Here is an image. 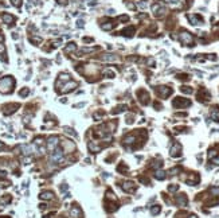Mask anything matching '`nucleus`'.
<instances>
[{"mask_svg": "<svg viewBox=\"0 0 219 218\" xmlns=\"http://www.w3.org/2000/svg\"><path fill=\"white\" fill-rule=\"evenodd\" d=\"M75 69L81 73V74H83L85 77H86L87 81H90V82H96V81H98L101 78L100 77V69L94 65H77Z\"/></svg>", "mask_w": 219, "mask_h": 218, "instance_id": "obj_1", "label": "nucleus"}, {"mask_svg": "<svg viewBox=\"0 0 219 218\" xmlns=\"http://www.w3.org/2000/svg\"><path fill=\"white\" fill-rule=\"evenodd\" d=\"M75 88H78V82L74 80H69V81H65V82L57 80V82H55V90L61 94L69 93L71 90H74Z\"/></svg>", "mask_w": 219, "mask_h": 218, "instance_id": "obj_2", "label": "nucleus"}, {"mask_svg": "<svg viewBox=\"0 0 219 218\" xmlns=\"http://www.w3.org/2000/svg\"><path fill=\"white\" fill-rule=\"evenodd\" d=\"M15 88V78L11 75H6L0 78V93L3 94H10Z\"/></svg>", "mask_w": 219, "mask_h": 218, "instance_id": "obj_3", "label": "nucleus"}, {"mask_svg": "<svg viewBox=\"0 0 219 218\" xmlns=\"http://www.w3.org/2000/svg\"><path fill=\"white\" fill-rule=\"evenodd\" d=\"M177 39L183 46H188V47H194L195 46V38L191 33H188L187 30H180V33L177 35Z\"/></svg>", "mask_w": 219, "mask_h": 218, "instance_id": "obj_4", "label": "nucleus"}, {"mask_svg": "<svg viewBox=\"0 0 219 218\" xmlns=\"http://www.w3.org/2000/svg\"><path fill=\"white\" fill-rule=\"evenodd\" d=\"M152 12H153L155 18L162 19V18H164L168 13V10H167V7H165L162 2H157V3L152 4Z\"/></svg>", "mask_w": 219, "mask_h": 218, "instance_id": "obj_5", "label": "nucleus"}, {"mask_svg": "<svg viewBox=\"0 0 219 218\" xmlns=\"http://www.w3.org/2000/svg\"><path fill=\"white\" fill-rule=\"evenodd\" d=\"M155 92L157 94V97H160V98H168L173 93V89L169 88V86H165V85H160V86H156L155 88Z\"/></svg>", "mask_w": 219, "mask_h": 218, "instance_id": "obj_6", "label": "nucleus"}, {"mask_svg": "<svg viewBox=\"0 0 219 218\" xmlns=\"http://www.w3.org/2000/svg\"><path fill=\"white\" fill-rule=\"evenodd\" d=\"M15 22H16V18L14 15H11V13H8V12L0 13V23L2 24H6L7 27H12L15 24Z\"/></svg>", "mask_w": 219, "mask_h": 218, "instance_id": "obj_7", "label": "nucleus"}, {"mask_svg": "<svg viewBox=\"0 0 219 218\" xmlns=\"http://www.w3.org/2000/svg\"><path fill=\"white\" fill-rule=\"evenodd\" d=\"M101 29L105 30V31H112L113 29H116L118 24L117 19H108V18H105V19H101Z\"/></svg>", "mask_w": 219, "mask_h": 218, "instance_id": "obj_8", "label": "nucleus"}, {"mask_svg": "<svg viewBox=\"0 0 219 218\" xmlns=\"http://www.w3.org/2000/svg\"><path fill=\"white\" fill-rule=\"evenodd\" d=\"M191 105V100L188 98H183V97H176L172 101V106L176 109H182V108H187Z\"/></svg>", "mask_w": 219, "mask_h": 218, "instance_id": "obj_9", "label": "nucleus"}, {"mask_svg": "<svg viewBox=\"0 0 219 218\" xmlns=\"http://www.w3.org/2000/svg\"><path fill=\"white\" fill-rule=\"evenodd\" d=\"M137 98H138V101H140L141 105H148V104L151 102V96L145 89H138L137 90Z\"/></svg>", "mask_w": 219, "mask_h": 218, "instance_id": "obj_10", "label": "nucleus"}, {"mask_svg": "<svg viewBox=\"0 0 219 218\" xmlns=\"http://www.w3.org/2000/svg\"><path fill=\"white\" fill-rule=\"evenodd\" d=\"M196 98H198L199 102H208L211 100V94L206 88H200L196 93Z\"/></svg>", "mask_w": 219, "mask_h": 218, "instance_id": "obj_11", "label": "nucleus"}, {"mask_svg": "<svg viewBox=\"0 0 219 218\" xmlns=\"http://www.w3.org/2000/svg\"><path fill=\"white\" fill-rule=\"evenodd\" d=\"M187 19L192 26H200L204 23V19L199 13H187Z\"/></svg>", "mask_w": 219, "mask_h": 218, "instance_id": "obj_12", "label": "nucleus"}, {"mask_svg": "<svg viewBox=\"0 0 219 218\" xmlns=\"http://www.w3.org/2000/svg\"><path fill=\"white\" fill-rule=\"evenodd\" d=\"M97 58L100 61H102V62H109V63H114V62H117L120 60L117 55H114V54H109V53H104V54H101V55H98Z\"/></svg>", "mask_w": 219, "mask_h": 218, "instance_id": "obj_13", "label": "nucleus"}, {"mask_svg": "<svg viewBox=\"0 0 219 218\" xmlns=\"http://www.w3.org/2000/svg\"><path fill=\"white\" fill-rule=\"evenodd\" d=\"M58 144H59V138L58 136H50L47 140V149L52 152L55 148H58Z\"/></svg>", "mask_w": 219, "mask_h": 218, "instance_id": "obj_14", "label": "nucleus"}, {"mask_svg": "<svg viewBox=\"0 0 219 218\" xmlns=\"http://www.w3.org/2000/svg\"><path fill=\"white\" fill-rule=\"evenodd\" d=\"M186 183L190 186H196L200 182V176L198 175V172H191L188 174V178H186Z\"/></svg>", "mask_w": 219, "mask_h": 218, "instance_id": "obj_15", "label": "nucleus"}, {"mask_svg": "<svg viewBox=\"0 0 219 218\" xmlns=\"http://www.w3.org/2000/svg\"><path fill=\"white\" fill-rule=\"evenodd\" d=\"M51 160L55 163H61L63 160V151H62V148L58 147L51 152Z\"/></svg>", "mask_w": 219, "mask_h": 218, "instance_id": "obj_16", "label": "nucleus"}, {"mask_svg": "<svg viewBox=\"0 0 219 218\" xmlns=\"http://www.w3.org/2000/svg\"><path fill=\"white\" fill-rule=\"evenodd\" d=\"M135 34H136V26H128V27H125L124 30H121L118 33V35L127 36V38H132Z\"/></svg>", "mask_w": 219, "mask_h": 218, "instance_id": "obj_17", "label": "nucleus"}, {"mask_svg": "<svg viewBox=\"0 0 219 218\" xmlns=\"http://www.w3.org/2000/svg\"><path fill=\"white\" fill-rule=\"evenodd\" d=\"M136 189H137V186H136L135 182L127 180V182H124V183H122V190H124L125 193L132 194V193H135V191H136Z\"/></svg>", "mask_w": 219, "mask_h": 218, "instance_id": "obj_18", "label": "nucleus"}, {"mask_svg": "<svg viewBox=\"0 0 219 218\" xmlns=\"http://www.w3.org/2000/svg\"><path fill=\"white\" fill-rule=\"evenodd\" d=\"M175 202H176L177 206L184 207V206H187V203H188V198H187V195L184 193H183V194H177L176 198H175Z\"/></svg>", "mask_w": 219, "mask_h": 218, "instance_id": "obj_19", "label": "nucleus"}, {"mask_svg": "<svg viewBox=\"0 0 219 218\" xmlns=\"http://www.w3.org/2000/svg\"><path fill=\"white\" fill-rule=\"evenodd\" d=\"M17 108H19V104H7V105L3 106V113L7 115V116H10L16 111Z\"/></svg>", "mask_w": 219, "mask_h": 218, "instance_id": "obj_20", "label": "nucleus"}, {"mask_svg": "<svg viewBox=\"0 0 219 218\" xmlns=\"http://www.w3.org/2000/svg\"><path fill=\"white\" fill-rule=\"evenodd\" d=\"M172 158H179L182 155V145L179 143H173V145L171 147V151H169Z\"/></svg>", "mask_w": 219, "mask_h": 218, "instance_id": "obj_21", "label": "nucleus"}, {"mask_svg": "<svg viewBox=\"0 0 219 218\" xmlns=\"http://www.w3.org/2000/svg\"><path fill=\"white\" fill-rule=\"evenodd\" d=\"M62 43V39H54V40H48L47 44L48 47H44V51H51V50H54L57 47H59V44Z\"/></svg>", "mask_w": 219, "mask_h": 218, "instance_id": "obj_22", "label": "nucleus"}, {"mask_svg": "<svg viewBox=\"0 0 219 218\" xmlns=\"http://www.w3.org/2000/svg\"><path fill=\"white\" fill-rule=\"evenodd\" d=\"M210 116H211V119L214 121L219 122V105L211 106V109H210Z\"/></svg>", "mask_w": 219, "mask_h": 218, "instance_id": "obj_23", "label": "nucleus"}, {"mask_svg": "<svg viewBox=\"0 0 219 218\" xmlns=\"http://www.w3.org/2000/svg\"><path fill=\"white\" fill-rule=\"evenodd\" d=\"M75 50H77V44H75V42H69L67 44H66L65 47V54H70V53H74Z\"/></svg>", "mask_w": 219, "mask_h": 218, "instance_id": "obj_24", "label": "nucleus"}, {"mask_svg": "<svg viewBox=\"0 0 219 218\" xmlns=\"http://www.w3.org/2000/svg\"><path fill=\"white\" fill-rule=\"evenodd\" d=\"M39 198L44 199V201H50V199H54V194H52L51 191H43V193H41V195H39Z\"/></svg>", "mask_w": 219, "mask_h": 218, "instance_id": "obj_25", "label": "nucleus"}, {"mask_svg": "<svg viewBox=\"0 0 219 218\" xmlns=\"http://www.w3.org/2000/svg\"><path fill=\"white\" fill-rule=\"evenodd\" d=\"M176 78L179 81H183V82H186V81H190L191 80V75L187 74V73H179V74H176Z\"/></svg>", "mask_w": 219, "mask_h": 218, "instance_id": "obj_26", "label": "nucleus"}, {"mask_svg": "<svg viewBox=\"0 0 219 218\" xmlns=\"http://www.w3.org/2000/svg\"><path fill=\"white\" fill-rule=\"evenodd\" d=\"M165 174H167V172L159 169V170H156V171H155V178H156V179H159V180H163V179H165V176H167Z\"/></svg>", "mask_w": 219, "mask_h": 218, "instance_id": "obj_27", "label": "nucleus"}, {"mask_svg": "<svg viewBox=\"0 0 219 218\" xmlns=\"http://www.w3.org/2000/svg\"><path fill=\"white\" fill-rule=\"evenodd\" d=\"M70 213H71V215L75 217V218L82 217V213H81V210H79V207H78V206H73V207H71Z\"/></svg>", "mask_w": 219, "mask_h": 218, "instance_id": "obj_28", "label": "nucleus"}, {"mask_svg": "<svg viewBox=\"0 0 219 218\" xmlns=\"http://www.w3.org/2000/svg\"><path fill=\"white\" fill-rule=\"evenodd\" d=\"M28 40L32 44H35V46H38L39 43H42V38H41V36H32V35H30L28 36Z\"/></svg>", "mask_w": 219, "mask_h": 218, "instance_id": "obj_29", "label": "nucleus"}, {"mask_svg": "<svg viewBox=\"0 0 219 218\" xmlns=\"http://www.w3.org/2000/svg\"><path fill=\"white\" fill-rule=\"evenodd\" d=\"M124 111H127V105H118L112 111V113H113V115H118V113H121Z\"/></svg>", "mask_w": 219, "mask_h": 218, "instance_id": "obj_30", "label": "nucleus"}, {"mask_svg": "<svg viewBox=\"0 0 219 218\" xmlns=\"http://www.w3.org/2000/svg\"><path fill=\"white\" fill-rule=\"evenodd\" d=\"M208 193L211 194V197L212 198H219V187H210V190H208Z\"/></svg>", "mask_w": 219, "mask_h": 218, "instance_id": "obj_31", "label": "nucleus"}, {"mask_svg": "<svg viewBox=\"0 0 219 218\" xmlns=\"http://www.w3.org/2000/svg\"><path fill=\"white\" fill-rule=\"evenodd\" d=\"M160 211H162V206H159V205H153V206L151 207V214H152V215L159 214Z\"/></svg>", "mask_w": 219, "mask_h": 218, "instance_id": "obj_32", "label": "nucleus"}, {"mask_svg": "<svg viewBox=\"0 0 219 218\" xmlns=\"http://www.w3.org/2000/svg\"><path fill=\"white\" fill-rule=\"evenodd\" d=\"M180 92L182 93H186V94H191L192 92H194V89L191 88V86H187V85H183L180 88Z\"/></svg>", "mask_w": 219, "mask_h": 218, "instance_id": "obj_33", "label": "nucleus"}, {"mask_svg": "<svg viewBox=\"0 0 219 218\" xmlns=\"http://www.w3.org/2000/svg\"><path fill=\"white\" fill-rule=\"evenodd\" d=\"M175 22H176V19H175V18H172V16H171V19H169V20L167 22V24H165V27H167L168 30H172L173 27H175V24H176Z\"/></svg>", "mask_w": 219, "mask_h": 218, "instance_id": "obj_34", "label": "nucleus"}, {"mask_svg": "<svg viewBox=\"0 0 219 218\" xmlns=\"http://www.w3.org/2000/svg\"><path fill=\"white\" fill-rule=\"evenodd\" d=\"M11 202V195H6L4 198L0 199V205H6V203H10Z\"/></svg>", "mask_w": 219, "mask_h": 218, "instance_id": "obj_35", "label": "nucleus"}, {"mask_svg": "<svg viewBox=\"0 0 219 218\" xmlns=\"http://www.w3.org/2000/svg\"><path fill=\"white\" fill-rule=\"evenodd\" d=\"M28 93H30V89H28V88H23V89H22L20 92H19V96H20V97H26V96H28Z\"/></svg>", "mask_w": 219, "mask_h": 218, "instance_id": "obj_36", "label": "nucleus"}, {"mask_svg": "<svg viewBox=\"0 0 219 218\" xmlns=\"http://www.w3.org/2000/svg\"><path fill=\"white\" fill-rule=\"evenodd\" d=\"M104 75H106L108 78H113V77L116 75L114 74V71H112V70H104V73H102Z\"/></svg>", "mask_w": 219, "mask_h": 218, "instance_id": "obj_37", "label": "nucleus"}, {"mask_svg": "<svg viewBox=\"0 0 219 218\" xmlns=\"http://www.w3.org/2000/svg\"><path fill=\"white\" fill-rule=\"evenodd\" d=\"M179 190V184H171V186H168V191L169 193H175Z\"/></svg>", "mask_w": 219, "mask_h": 218, "instance_id": "obj_38", "label": "nucleus"}, {"mask_svg": "<svg viewBox=\"0 0 219 218\" xmlns=\"http://www.w3.org/2000/svg\"><path fill=\"white\" fill-rule=\"evenodd\" d=\"M11 2V4L14 7H16V8H20L22 7V0H10Z\"/></svg>", "mask_w": 219, "mask_h": 218, "instance_id": "obj_39", "label": "nucleus"}, {"mask_svg": "<svg viewBox=\"0 0 219 218\" xmlns=\"http://www.w3.org/2000/svg\"><path fill=\"white\" fill-rule=\"evenodd\" d=\"M117 171H120V172H127L128 171V167L124 164V163H121L118 167H117Z\"/></svg>", "mask_w": 219, "mask_h": 218, "instance_id": "obj_40", "label": "nucleus"}, {"mask_svg": "<svg viewBox=\"0 0 219 218\" xmlns=\"http://www.w3.org/2000/svg\"><path fill=\"white\" fill-rule=\"evenodd\" d=\"M128 20H129V16L128 15H120L117 18V22H124V23H125V22H128Z\"/></svg>", "mask_w": 219, "mask_h": 218, "instance_id": "obj_41", "label": "nucleus"}, {"mask_svg": "<svg viewBox=\"0 0 219 218\" xmlns=\"http://www.w3.org/2000/svg\"><path fill=\"white\" fill-rule=\"evenodd\" d=\"M163 2H165L167 4H172V6H176V4L180 3V0H163Z\"/></svg>", "mask_w": 219, "mask_h": 218, "instance_id": "obj_42", "label": "nucleus"}, {"mask_svg": "<svg viewBox=\"0 0 219 218\" xmlns=\"http://www.w3.org/2000/svg\"><path fill=\"white\" fill-rule=\"evenodd\" d=\"M210 160H211V162L214 163V164H218V166H219V153H218V155H215L214 158H211Z\"/></svg>", "mask_w": 219, "mask_h": 218, "instance_id": "obj_43", "label": "nucleus"}, {"mask_svg": "<svg viewBox=\"0 0 219 218\" xmlns=\"http://www.w3.org/2000/svg\"><path fill=\"white\" fill-rule=\"evenodd\" d=\"M140 182H142V183H145V184H149L151 182L148 178H145V176H140Z\"/></svg>", "mask_w": 219, "mask_h": 218, "instance_id": "obj_44", "label": "nucleus"}, {"mask_svg": "<svg viewBox=\"0 0 219 218\" xmlns=\"http://www.w3.org/2000/svg\"><path fill=\"white\" fill-rule=\"evenodd\" d=\"M127 124H133V116H128L127 117Z\"/></svg>", "mask_w": 219, "mask_h": 218, "instance_id": "obj_45", "label": "nucleus"}, {"mask_svg": "<svg viewBox=\"0 0 219 218\" xmlns=\"http://www.w3.org/2000/svg\"><path fill=\"white\" fill-rule=\"evenodd\" d=\"M6 176H7V174L4 171H2L0 170V180H3V179H6Z\"/></svg>", "mask_w": 219, "mask_h": 218, "instance_id": "obj_46", "label": "nucleus"}, {"mask_svg": "<svg viewBox=\"0 0 219 218\" xmlns=\"http://www.w3.org/2000/svg\"><path fill=\"white\" fill-rule=\"evenodd\" d=\"M155 108L157 109V111H160V109H162L163 106H162V104H160V102H157V101H156V102H155Z\"/></svg>", "mask_w": 219, "mask_h": 218, "instance_id": "obj_47", "label": "nucleus"}, {"mask_svg": "<svg viewBox=\"0 0 219 218\" xmlns=\"http://www.w3.org/2000/svg\"><path fill=\"white\" fill-rule=\"evenodd\" d=\"M82 40L85 43H90V42H93V38H83Z\"/></svg>", "mask_w": 219, "mask_h": 218, "instance_id": "obj_48", "label": "nucleus"}, {"mask_svg": "<svg viewBox=\"0 0 219 218\" xmlns=\"http://www.w3.org/2000/svg\"><path fill=\"white\" fill-rule=\"evenodd\" d=\"M2 42H4V35L0 33V43H2Z\"/></svg>", "mask_w": 219, "mask_h": 218, "instance_id": "obj_49", "label": "nucleus"}, {"mask_svg": "<svg viewBox=\"0 0 219 218\" xmlns=\"http://www.w3.org/2000/svg\"><path fill=\"white\" fill-rule=\"evenodd\" d=\"M188 218H198V217H196L195 214H191V215H188Z\"/></svg>", "mask_w": 219, "mask_h": 218, "instance_id": "obj_50", "label": "nucleus"}, {"mask_svg": "<svg viewBox=\"0 0 219 218\" xmlns=\"http://www.w3.org/2000/svg\"><path fill=\"white\" fill-rule=\"evenodd\" d=\"M2 148H3V143H2V142H0V149H2Z\"/></svg>", "mask_w": 219, "mask_h": 218, "instance_id": "obj_51", "label": "nucleus"}, {"mask_svg": "<svg viewBox=\"0 0 219 218\" xmlns=\"http://www.w3.org/2000/svg\"><path fill=\"white\" fill-rule=\"evenodd\" d=\"M0 218H11V217H0Z\"/></svg>", "mask_w": 219, "mask_h": 218, "instance_id": "obj_52", "label": "nucleus"}]
</instances>
